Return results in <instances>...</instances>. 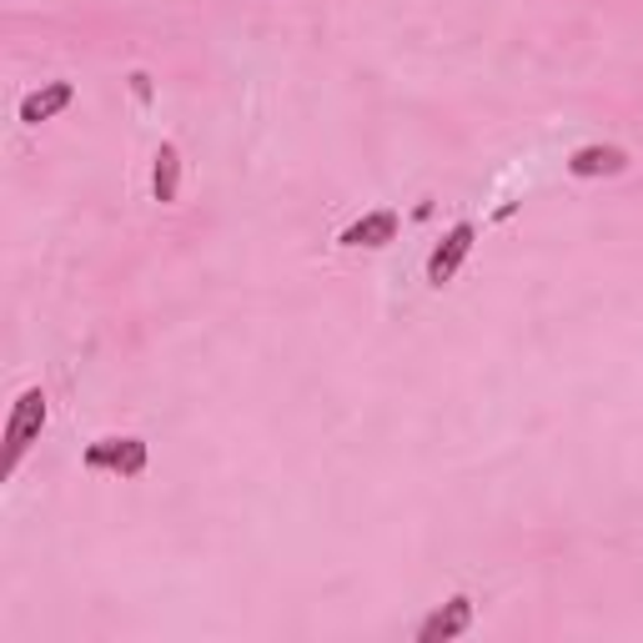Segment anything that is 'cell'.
<instances>
[{
  "label": "cell",
  "instance_id": "cell-8",
  "mask_svg": "<svg viewBox=\"0 0 643 643\" xmlns=\"http://www.w3.org/2000/svg\"><path fill=\"white\" fill-rule=\"evenodd\" d=\"M176 182H182V156L176 146L156 152V201H176Z\"/></svg>",
  "mask_w": 643,
  "mask_h": 643
},
{
  "label": "cell",
  "instance_id": "cell-4",
  "mask_svg": "<svg viewBox=\"0 0 643 643\" xmlns=\"http://www.w3.org/2000/svg\"><path fill=\"white\" fill-rule=\"evenodd\" d=\"M468 623H473V603L468 599H453V603H443V609H437L423 629H417V643L458 639V633H468Z\"/></svg>",
  "mask_w": 643,
  "mask_h": 643
},
{
  "label": "cell",
  "instance_id": "cell-7",
  "mask_svg": "<svg viewBox=\"0 0 643 643\" xmlns=\"http://www.w3.org/2000/svg\"><path fill=\"white\" fill-rule=\"evenodd\" d=\"M397 237V217L393 211H372V217H362L357 227L342 231V241L348 247H382V241H393Z\"/></svg>",
  "mask_w": 643,
  "mask_h": 643
},
{
  "label": "cell",
  "instance_id": "cell-6",
  "mask_svg": "<svg viewBox=\"0 0 643 643\" xmlns=\"http://www.w3.org/2000/svg\"><path fill=\"white\" fill-rule=\"evenodd\" d=\"M623 166H629V156L619 146H583V152H573L568 172L573 176H619Z\"/></svg>",
  "mask_w": 643,
  "mask_h": 643
},
{
  "label": "cell",
  "instance_id": "cell-1",
  "mask_svg": "<svg viewBox=\"0 0 643 643\" xmlns=\"http://www.w3.org/2000/svg\"><path fill=\"white\" fill-rule=\"evenodd\" d=\"M41 427H45V393L31 387V393H21L11 423H6V463H0V473H15V463H21L25 447L41 437Z\"/></svg>",
  "mask_w": 643,
  "mask_h": 643
},
{
  "label": "cell",
  "instance_id": "cell-2",
  "mask_svg": "<svg viewBox=\"0 0 643 643\" xmlns=\"http://www.w3.org/2000/svg\"><path fill=\"white\" fill-rule=\"evenodd\" d=\"M473 237H478V231H473L468 221H458V227L447 231V237L437 241V251H433V257H427V282H433V287L453 282V272H458V267H463V257H468V251H473Z\"/></svg>",
  "mask_w": 643,
  "mask_h": 643
},
{
  "label": "cell",
  "instance_id": "cell-5",
  "mask_svg": "<svg viewBox=\"0 0 643 643\" xmlns=\"http://www.w3.org/2000/svg\"><path fill=\"white\" fill-rule=\"evenodd\" d=\"M71 81H51L45 91H31V96L21 101V121H31V126H41V121H51L55 111H66L71 106Z\"/></svg>",
  "mask_w": 643,
  "mask_h": 643
},
{
  "label": "cell",
  "instance_id": "cell-3",
  "mask_svg": "<svg viewBox=\"0 0 643 643\" xmlns=\"http://www.w3.org/2000/svg\"><path fill=\"white\" fill-rule=\"evenodd\" d=\"M91 468H116V473H142L146 468V447L136 437H106L86 453Z\"/></svg>",
  "mask_w": 643,
  "mask_h": 643
}]
</instances>
